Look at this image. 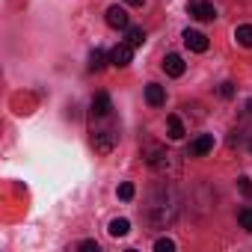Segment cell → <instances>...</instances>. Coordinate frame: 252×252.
Returning <instances> with one entry per match:
<instances>
[{
	"label": "cell",
	"instance_id": "6da1fadb",
	"mask_svg": "<svg viewBox=\"0 0 252 252\" xmlns=\"http://www.w3.org/2000/svg\"><path fill=\"white\" fill-rule=\"evenodd\" d=\"M175 214H178V205H175V196H172L169 190H163L160 196H155L152 205H149V220H152L158 228H166V225L175 220Z\"/></svg>",
	"mask_w": 252,
	"mask_h": 252
},
{
	"label": "cell",
	"instance_id": "7a4b0ae2",
	"mask_svg": "<svg viewBox=\"0 0 252 252\" xmlns=\"http://www.w3.org/2000/svg\"><path fill=\"white\" fill-rule=\"evenodd\" d=\"M116 143H119V128H116V125L98 128V131L92 134V146H95V152H101V155H110V152L116 149Z\"/></svg>",
	"mask_w": 252,
	"mask_h": 252
},
{
	"label": "cell",
	"instance_id": "3957f363",
	"mask_svg": "<svg viewBox=\"0 0 252 252\" xmlns=\"http://www.w3.org/2000/svg\"><path fill=\"white\" fill-rule=\"evenodd\" d=\"M143 158H146V163H149L152 169H158V172H166V169H169V160H172V155H169L163 146H149Z\"/></svg>",
	"mask_w": 252,
	"mask_h": 252
},
{
	"label": "cell",
	"instance_id": "277c9868",
	"mask_svg": "<svg viewBox=\"0 0 252 252\" xmlns=\"http://www.w3.org/2000/svg\"><path fill=\"white\" fill-rule=\"evenodd\" d=\"M187 12H190V18H196V21H214V18H217V9H214V3H208V0H190Z\"/></svg>",
	"mask_w": 252,
	"mask_h": 252
},
{
	"label": "cell",
	"instance_id": "5b68a950",
	"mask_svg": "<svg viewBox=\"0 0 252 252\" xmlns=\"http://www.w3.org/2000/svg\"><path fill=\"white\" fill-rule=\"evenodd\" d=\"M131 60H134V48H131L128 42H119V45L110 51V63H113L116 68H125V65H131Z\"/></svg>",
	"mask_w": 252,
	"mask_h": 252
},
{
	"label": "cell",
	"instance_id": "8992f818",
	"mask_svg": "<svg viewBox=\"0 0 252 252\" xmlns=\"http://www.w3.org/2000/svg\"><path fill=\"white\" fill-rule=\"evenodd\" d=\"M184 45L196 54H205L208 51V36L199 33V30H184Z\"/></svg>",
	"mask_w": 252,
	"mask_h": 252
},
{
	"label": "cell",
	"instance_id": "52a82bcc",
	"mask_svg": "<svg viewBox=\"0 0 252 252\" xmlns=\"http://www.w3.org/2000/svg\"><path fill=\"white\" fill-rule=\"evenodd\" d=\"M211 149H214V137H211V134H202V137H196V140L190 143L187 158H202V155H208Z\"/></svg>",
	"mask_w": 252,
	"mask_h": 252
},
{
	"label": "cell",
	"instance_id": "ba28073f",
	"mask_svg": "<svg viewBox=\"0 0 252 252\" xmlns=\"http://www.w3.org/2000/svg\"><path fill=\"white\" fill-rule=\"evenodd\" d=\"M110 110H113L110 95H107V92H98V95L92 98V119H107Z\"/></svg>",
	"mask_w": 252,
	"mask_h": 252
},
{
	"label": "cell",
	"instance_id": "9c48e42d",
	"mask_svg": "<svg viewBox=\"0 0 252 252\" xmlns=\"http://www.w3.org/2000/svg\"><path fill=\"white\" fill-rule=\"evenodd\" d=\"M163 71H166L169 77H181V74L187 71V65H184V60H181L178 54H169V57L163 60Z\"/></svg>",
	"mask_w": 252,
	"mask_h": 252
},
{
	"label": "cell",
	"instance_id": "30bf717a",
	"mask_svg": "<svg viewBox=\"0 0 252 252\" xmlns=\"http://www.w3.org/2000/svg\"><path fill=\"white\" fill-rule=\"evenodd\" d=\"M107 24L116 27V30H125L128 27V12H125L122 6H110L107 9Z\"/></svg>",
	"mask_w": 252,
	"mask_h": 252
},
{
	"label": "cell",
	"instance_id": "8fae6325",
	"mask_svg": "<svg viewBox=\"0 0 252 252\" xmlns=\"http://www.w3.org/2000/svg\"><path fill=\"white\" fill-rule=\"evenodd\" d=\"M146 101H149L152 107H163V104H166V89L158 86V83H149V86H146Z\"/></svg>",
	"mask_w": 252,
	"mask_h": 252
},
{
	"label": "cell",
	"instance_id": "7c38bea8",
	"mask_svg": "<svg viewBox=\"0 0 252 252\" xmlns=\"http://www.w3.org/2000/svg\"><path fill=\"white\" fill-rule=\"evenodd\" d=\"M107 60H110V57H107L101 48H95V51L89 54V71H101V68L107 65Z\"/></svg>",
	"mask_w": 252,
	"mask_h": 252
},
{
	"label": "cell",
	"instance_id": "4fadbf2b",
	"mask_svg": "<svg viewBox=\"0 0 252 252\" xmlns=\"http://www.w3.org/2000/svg\"><path fill=\"white\" fill-rule=\"evenodd\" d=\"M234 39H237V45L252 48V24H240V27L234 30Z\"/></svg>",
	"mask_w": 252,
	"mask_h": 252
},
{
	"label": "cell",
	"instance_id": "5bb4252c",
	"mask_svg": "<svg viewBox=\"0 0 252 252\" xmlns=\"http://www.w3.org/2000/svg\"><path fill=\"white\" fill-rule=\"evenodd\" d=\"M107 231H110L113 237H125V234L131 231V222L125 220V217H119V220H113V222H110V228H107Z\"/></svg>",
	"mask_w": 252,
	"mask_h": 252
},
{
	"label": "cell",
	"instance_id": "9a60e30c",
	"mask_svg": "<svg viewBox=\"0 0 252 252\" xmlns=\"http://www.w3.org/2000/svg\"><path fill=\"white\" fill-rule=\"evenodd\" d=\"M125 42H128L131 48H140V45L146 42V33H143V27H128V36H125Z\"/></svg>",
	"mask_w": 252,
	"mask_h": 252
},
{
	"label": "cell",
	"instance_id": "2e32d148",
	"mask_svg": "<svg viewBox=\"0 0 252 252\" xmlns=\"http://www.w3.org/2000/svg\"><path fill=\"white\" fill-rule=\"evenodd\" d=\"M169 140H181L184 137V125H181V119L178 116H169Z\"/></svg>",
	"mask_w": 252,
	"mask_h": 252
},
{
	"label": "cell",
	"instance_id": "e0dca14e",
	"mask_svg": "<svg viewBox=\"0 0 252 252\" xmlns=\"http://www.w3.org/2000/svg\"><path fill=\"white\" fill-rule=\"evenodd\" d=\"M237 222H240L246 231H252V208H240V214H237Z\"/></svg>",
	"mask_w": 252,
	"mask_h": 252
},
{
	"label": "cell",
	"instance_id": "ac0fdd59",
	"mask_svg": "<svg viewBox=\"0 0 252 252\" xmlns=\"http://www.w3.org/2000/svg\"><path fill=\"white\" fill-rule=\"evenodd\" d=\"M119 199H122V202H131V199H134V184H131V181L119 184Z\"/></svg>",
	"mask_w": 252,
	"mask_h": 252
},
{
	"label": "cell",
	"instance_id": "d6986e66",
	"mask_svg": "<svg viewBox=\"0 0 252 252\" xmlns=\"http://www.w3.org/2000/svg\"><path fill=\"white\" fill-rule=\"evenodd\" d=\"M155 249H158V252H172V249H175V240H169V237H160V240L155 243Z\"/></svg>",
	"mask_w": 252,
	"mask_h": 252
},
{
	"label": "cell",
	"instance_id": "ffe728a7",
	"mask_svg": "<svg viewBox=\"0 0 252 252\" xmlns=\"http://www.w3.org/2000/svg\"><path fill=\"white\" fill-rule=\"evenodd\" d=\"M237 190H240L243 196H252V181H249L246 175H240V178H237Z\"/></svg>",
	"mask_w": 252,
	"mask_h": 252
},
{
	"label": "cell",
	"instance_id": "44dd1931",
	"mask_svg": "<svg viewBox=\"0 0 252 252\" xmlns=\"http://www.w3.org/2000/svg\"><path fill=\"white\" fill-rule=\"evenodd\" d=\"M220 98H234V86L231 83H220Z\"/></svg>",
	"mask_w": 252,
	"mask_h": 252
},
{
	"label": "cell",
	"instance_id": "7402d4cb",
	"mask_svg": "<svg viewBox=\"0 0 252 252\" xmlns=\"http://www.w3.org/2000/svg\"><path fill=\"white\" fill-rule=\"evenodd\" d=\"M80 249H83V252H98V243H95V240H83Z\"/></svg>",
	"mask_w": 252,
	"mask_h": 252
},
{
	"label": "cell",
	"instance_id": "603a6c76",
	"mask_svg": "<svg viewBox=\"0 0 252 252\" xmlns=\"http://www.w3.org/2000/svg\"><path fill=\"white\" fill-rule=\"evenodd\" d=\"M125 3H128V6H143L146 0H125Z\"/></svg>",
	"mask_w": 252,
	"mask_h": 252
},
{
	"label": "cell",
	"instance_id": "cb8c5ba5",
	"mask_svg": "<svg viewBox=\"0 0 252 252\" xmlns=\"http://www.w3.org/2000/svg\"><path fill=\"white\" fill-rule=\"evenodd\" d=\"M246 113H252V98H249V101H246Z\"/></svg>",
	"mask_w": 252,
	"mask_h": 252
}]
</instances>
